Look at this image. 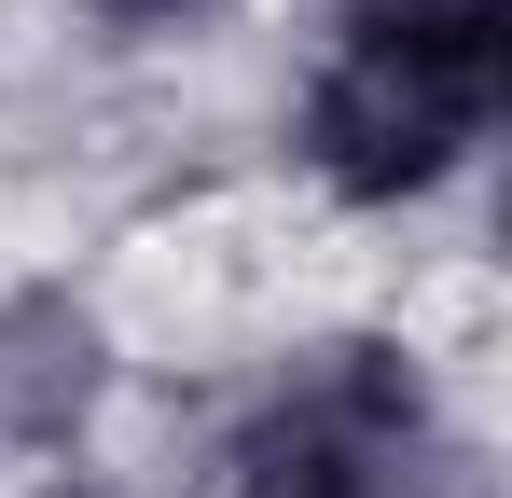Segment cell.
Listing matches in <instances>:
<instances>
[{
    "instance_id": "obj_2",
    "label": "cell",
    "mask_w": 512,
    "mask_h": 498,
    "mask_svg": "<svg viewBox=\"0 0 512 498\" xmlns=\"http://www.w3.org/2000/svg\"><path fill=\"white\" fill-rule=\"evenodd\" d=\"M97 415V319L70 291H14L0 305V429L14 443H70Z\"/></svg>"
},
{
    "instance_id": "obj_1",
    "label": "cell",
    "mask_w": 512,
    "mask_h": 498,
    "mask_svg": "<svg viewBox=\"0 0 512 498\" xmlns=\"http://www.w3.org/2000/svg\"><path fill=\"white\" fill-rule=\"evenodd\" d=\"M499 56H512V14L485 28H416V14H360L319 97H305V139L346 194H429L443 166L485 139L499 111Z\"/></svg>"
},
{
    "instance_id": "obj_3",
    "label": "cell",
    "mask_w": 512,
    "mask_h": 498,
    "mask_svg": "<svg viewBox=\"0 0 512 498\" xmlns=\"http://www.w3.org/2000/svg\"><path fill=\"white\" fill-rule=\"evenodd\" d=\"M97 14H111V28H180L194 0H97Z\"/></svg>"
},
{
    "instance_id": "obj_4",
    "label": "cell",
    "mask_w": 512,
    "mask_h": 498,
    "mask_svg": "<svg viewBox=\"0 0 512 498\" xmlns=\"http://www.w3.org/2000/svg\"><path fill=\"white\" fill-rule=\"evenodd\" d=\"M42 498H125V485H84V471H70V485H42Z\"/></svg>"
}]
</instances>
